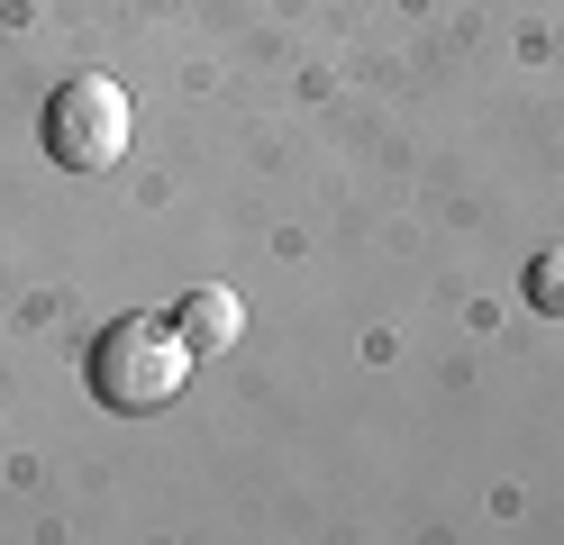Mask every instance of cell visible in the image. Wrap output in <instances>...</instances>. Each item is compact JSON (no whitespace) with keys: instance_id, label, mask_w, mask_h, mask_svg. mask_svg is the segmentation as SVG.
<instances>
[{"instance_id":"6da1fadb","label":"cell","mask_w":564,"mask_h":545,"mask_svg":"<svg viewBox=\"0 0 564 545\" xmlns=\"http://www.w3.org/2000/svg\"><path fill=\"white\" fill-rule=\"evenodd\" d=\"M83 382H91L100 410L147 418V410H164V400H183V382H192V346L173 337V318H110V327L91 337Z\"/></svg>"},{"instance_id":"7a4b0ae2","label":"cell","mask_w":564,"mask_h":545,"mask_svg":"<svg viewBox=\"0 0 564 545\" xmlns=\"http://www.w3.org/2000/svg\"><path fill=\"white\" fill-rule=\"evenodd\" d=\"M128 137H137V100L110 73H83V83H64L46 100V155L64 173H110L128 155Z\"/></svg>"},{"instance_id":"3957f363","label":"cell","mask_w":564,"mask_h":545,"mask_svg":"<svg viewBox=\"0 0 564 545\" xmlns=\"http://www.w3.org/2000/svg\"><path fill=\"white\" fill-rule=\"evenodd\" d=\"M173 337L192 346V363H200V355H228V346L246 337L237 291H228V282H200V291H183V301H173Z\"/></svg>"},{"instance_id":"277c9868","label":"cell","mask_w":564,"mask_h":545,"mask_svg":"<svg viewBox=\"0 0 564 545\" xmlns=\"http://www.w3.org/2000/svg\"><path fill=\"white\" fill-rule=\"evenodd\" d=\"M519 291H528V309H546V318H564V246H546L538 264L519 273Z\"/></svg>"}]
</instances>
